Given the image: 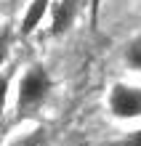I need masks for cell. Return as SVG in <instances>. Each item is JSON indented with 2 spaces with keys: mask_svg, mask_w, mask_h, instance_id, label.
I'll return each instance as SVG.
<instances>
[{
  "mask_svg": "<svg viewBox=\"0 0 141 146\" xmlns=\"http://www.w3.org/2000/svg\"><path fill=\"white\" fill-rule=\"evenodd\" d=\"M117 146H141V127H138V130H133V133H128Z\"/></svg>",
  "mask_w": 141,
  "mask_h": 146,
  "instance_id": "6",
  "label": "cell"
},
{
  "mask_svg": "<svg viewBox=\"0 0 141 146\" xmlns=\"http://www.w3.org/2000/svg\"><path fill=\"white\" fill-rule=\"evenodd\" d=\"M122 58H125L128 69L141 72V37H133V40L125 45V53H122Z\"/></svg>",
  "mask_w": 141,
  "mask_h": 146,
  "instance_id": "5",
  "label": "cell"
},
{
  "mask_svg": "<svg viewBox=\"0 0 141 146\" xmlns=\"http://www.w3.org/2000/svg\"><path fill=\"white\" fill-rule=\"evenodd\" d=\"M5 53H8V32H0V64H3Z\"/></svg>",
  "mask_w": 141,
  "mask_h": 146,
  "instance_id": "7",
  "label": "cell"
},
{
  "mask_svg": "<svg viewBox=\"0 0 141 146\" xmlns=\"http://www.w3.org/2000/svg\"><path fill=\"white\" fill-rule=\"evenodd\" d=\"M51 93V77L43 66H29L19 80V109H35L48 98Z\"/></svg>",
  "mask_w": 141,
  "mask_h": 146,
  "instance_id": "1",
  "label": "cell"
},
{
  "mask_svg": "<svg viewBox=\"0 0 141 146\" xmlns=\"http://www.w3.org/2000/svg\"><path fill=\"white\" fill-rule=\"evenodd\" d=\"M51 3H53V0H29L27 11H24L21 21H19L21 35H32V32L45 21V16L51 13Z\"/></svg>",
  "mask_w": 141,
  "mask_h": 146,
  "instance_id": "3",
  "label": "cell"
},
{
  "mask_svg": "<svg viewBox=\"0 0 141 146\" xmlns=\"http://www.w3.org/2000/svg\"><path fill=\"white\" fill-rule=\"evenodd\" d=\"M75 3L77 0H53L51 3V29H53V35H61L75 21V11H77Z\"/></svg>",
  "mask_w": 141,
  "mask_h": 146,
  "instance_id": "4",
  "label": "cell"
},
{
  "mask_svg": "<svg viewBox=\"0 0 141 146\" xmlns=\"http://www.w3.org/2000/svg\"><path fill=\"white\" fill-rule=\"evenodd\" d=\"M109 111L117 119H133L141 117V88L117 82L109 90Z\"/></svg>",
  "mask_w": 141,
  "mask_h": 146,
  "instance_id": "2",
  "label": "cell"
},
{
  "mask_svg": "<svg viewBox=\"0 0 141 146\" xmlns=\"http://www.w3.org/2000/svg\"><path fill=\"white\" fill-rule=\"evenodd\" d=\"M5 90H8V80H0V111H3V104H5Z\"/></svg>",
  "mask_w": 141,
  "mask_h": 146,
  "instance_id": "8",
  "label": "cell"
}]
</instances>
